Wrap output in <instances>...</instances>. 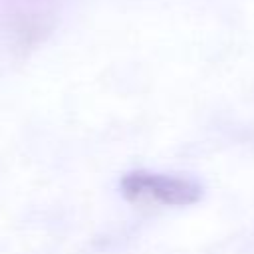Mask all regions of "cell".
Instances as JSON below:
<instances>
[{
    "instance_id": "obj_1",
    "label": "cell",
    "mask_w": 254,
    "mask_h": 254,
    "mask_svg": "<svg viewBox=\"0 0 254 254\" xmlns=\"http://www.w3.org/2000/svg\"><path fill=\"white\" fill-rule=\"evenodd\" d=\"M121 192L127 200H155L169 206H187L202 198V185L187 179L151 171H131L121 179Z\"/></svg>"
}]
</instances>
